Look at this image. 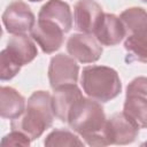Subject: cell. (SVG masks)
<instances>
[{"mask_svg":"<svg viewBox=\"0 0 147 147\" xmlns=\"http://www.w3.org/2000/svg\"><path fill=\"white\" fill-rule=\"evenodd\" d=\"M31 37L40 46L44 53L52 54L64 42V31L55 23L46 20H38L32 28Z\"/></svg>","mask_w":147,"mask_h":147,"instance_id":"52a82bcc","label":"cell"},{"mask_svg":"<svg viewBox=\"0 0 147 147\" xmlns=\"http://www.w3.org/2000/svg\"><path fill=\"white\" fill-rule=\"evenodd\" d=\"M31 139L22 132L11 130L10 133L6 134L1 140V146H29Z\"/></svg>","mask_w":147,"mask_h":147,"instance_id":"44dd1931","label":"cell"},{"mask_svg":"<svg viewBox=\"0 0 147 147\" xmlns=\"http://www.w3.org/2000/svg\"><path fill=\"white\" fill-rule=\"evenodd\" d=\"M144 145H147V141H146V142H145V144H144Z\"/></svg>","mask_w":147,"mask_h":147,"instance_id":"cb8c5ba5","label":"cell"},{"mask_svg":"<svg viewBox=\"0 0 147 147\" xmlns=\"http://www.w3.org/2000/svg\"><path fill=\"white\" fill-rule=\"evenodd\" d=\"M54 116L52 95L47 91H36L28 99L24 113L11 119L10 127L22 132L32 141L53 125Z\"/></svg>","mask_w":147,"mask_h":147,"instance_id":"7a4b0ae2","label":"cell"},{"mask_svg":"<svg viewBox=\"0 0 147 147\" xmlns=\"http://www.w3.org/2000/svg\"><path fill=\"white\" fill-rule=\"evenodd\" d=\"M25 99L15 88L1 86L0 88V115L2 118L14 119L25 110Z\"/></svg>","mask_w":147,"mask_h":147,"instance_id":"5bb4252c","label":"cell"},{"mask_svg":"<svg viewBox=\"0 0 147 147\" xmlns=\"http://www.w3.org/2000/svg\"><path fill=\"white\" fill-rule=\"evenodd\" d=\"M45 146H83L84 142L68 130L56 129L52 131L44 141Z\"/></svg>","mask_w":147,"mask_h":147,"instance_id":"ac0fdd59","label":"cell"},{"mask_svg":"<svg viewBox=\"0 0 147 147\" xmlns=\"http://www.w3.org/2000/svg\"><path fill=\"white\" fill-rule=\"evenodd\" d=\"M21 70V65L8 54L6 49L0 53V79L9 80L14 78Z\"/></svg>","mask_w":147,"mask_h":147,"instance_id":"d6986e66","label":"cell"},{"mask_svg":"<svg viewBox=\"0 0 147 147\" xmlns=\"http://www.w3.org/2000/svg\"><path fill=\"white\" fill-rule=\"evenodd\" d=\"M93 34L101 45L116 46L126 36V30L118 16L115 14L103 13Z\"/></svg>","mask_w":147,"mask_h":147,"instance_id":"9c48e42d","label":"cell"},{"mask_svg":"<svg viewBox=\"0 0 147 147\" xmlns=\"http://www.w3.org/2000/svg\"><path fill=\"white\" fill-rule=\"evenodd\" d=\"M38 20H46L57 24L65 33L72 28L70 6L62 0H48L39 10Z\"/></svg>","mask_w":147,"mask_h":147,"instance_id":"7c38bea8","label":"cell"},{"mask_svg":"<svg viewBox=\"0 0 147 147\" xmlns=\"http://www.w3.org/2000/svg\"><path fill=\"white\" fill-rule=\"evenodd\" d=\"M141 1H144V2H146V3H147V0H141Z\"/></svg>","mask_w":147,"mask_h":147,"instance_id":"603a6c76","label":"cell"},{"mask_svg":"<svg viewBox=\"0 0 147 147\" xmlns=\"http://www.w3.org/2000/svg\"><path fill=\"white\" fill-rule=\"evenodd\" d=\"M29 1H31V2H39V1H41V0H29Z\"/></svg>","mask_w":147,"mask_h":147,"instance_id":"7402d4cb","label":"cell"},{"mask_svg":"<svg viewBox=\"0 0 147 147\" xmlns=\"http://www.w3.org/2000/svg\"><path fill=\"white\" fill-rule=\"evenodd\" d=\"M80 84L88 98L99 102L115 99L122 91L117 71L106 65H88L83 69Z\"/></svg>","mask_w":147,"mask_h":147,"instance_id":"3957f363","label":"cell"},{"mask_svg":"<svg viewBox=\"0 0 147 147\" xmlns=\"http://www.w3.org/2000/svg\"><path fill=\"white\" fill-rule=\"evenodd\" d=\"M124 48L127 53L126 62L147 63V29L126 34Z\"/></svg>","mask_w":147,"mask_h":147,"instance_id":"9a60e30c","label":"cell"},{"mask_svg":"<svg viewBox=\"0 0 147 147\" xmlns=\"http://www.w3.org/2000/svg\"><path fill=\"white\" fill-rule=\"evenodd\" d=\"M126 95H139L147 99V77L132 79L126 87Z\"/></svg>","mask_w":147,"mask_h":147,"instance_id":"ffe728a7","label":"cell"},{"mask_svg":"<svg viewBox=\"0 0 147 147\" xmlns=\"http://www.w3.org/2000/svg\"><path fill=\"white\" fill-rule=\"evenodd\" d=\"M67 123L87 145H110L107 137V118L99 101L84 96L79 99L71 108Z\"/></svg>","mask_w":147,"mask_h":147,"instance_id":"6da1fadb","label":"cell"},{"mask_svg":"<svg viewBox=\"0 0 147 147\" xmlns=\"http://www.w3.org/2000/svg\"><path fill=\"white\" fill-rule=\"evenodd\" d=\"M5 49L21 67L30 63L38 55L37 46L25 33L13 34L8 39Z\"/></svg>","mask_w":147,"mask_h":147,"instance_id":"4fadbf2b","label":"cell"},{"mask_svg":"<svg viewBox=\"0 0 147 147\" xmlns=\"http://www.w3.org/2000/svg\"><path fill=\"white\" fill-rule=\"evenodd\" d=\"M119 18L122 20L126 34L147 29V11L141 7H130L122 11Z\"/></svg>","mask_w":147,"mask_h":147,"instance_id":"e0dca14e","label":"cell"},{"mask_svg":"<svg viewBox=\"0 0 147 147\" xmlns=\"http://www.w3.org/2000/svg\"><path fill=\"white\" fill-rule=\"evenodd\" d=\"M78 74L79 67L74 57L61 53L51 59L48 67V79L53 90L60 86L76 84L78 80Z\"/></svg>","mask_w":147,"mask_h":147,"instance_id":"8992f818","label":"cell"},{"mask_svg":"<svg viewBox=\"0 0 147 147\" xmlns=\"http://www.w3.org/2000/svg\"><path fill=\"white\" fill-rule=\"evenodd\" d=\"M123 113L139 129H147V99L139 95H126Z\"/></svg>","mask_w":147,"mask_h":147,"instance_id":"2e32d148","label":"cell"},{"mask_svg":"<svg viewBox=\"0 0 147 147\" xmlns=\"http://www.w3.org/2000/svg\"><path fill=\"white\" fill-rule=\"evenodd\" d=\"M139 134V127L122 113H115L107 119V137L110 145H127Z\"/></svg>","mask_w":147,"mask_h":147,"instance_id":"ba28073f","label":"cell"},{"mask_svg":"<svg viewBox=\"0 0 147 147\" xmlns=\"http://www.w3.org/2000/svg\"><path fill=\"white\" fill-rule=\"evenodd\" d=\"M82 98L83 93L76 84L64 85L55 88L52 95V105L55 117L61 122H68L71 108Z\"/></svg>","mask_w":147,"mask_h":147,"instance_id":"8fae6325","label":"cell"},{"mask_svg":"<svg viewBox=\"0 0 147 147\" xmlns=\"http://www.w3.org/2000/svg\"><path fill=\"white\" fill-rule=\"evenodd\" d=\"M2 23L10 34H21L31 31L36 24V17L31 8L22 0L10 2L2 14Z\"/></svg>","mask_w":147,"mask_h":147,"instance_id":"277c9868","label":"cell"},{"mask_svg":"<svg viewBox=\"0 0 147 147\" xmlns=\"http://www.w3.org/2000/svg\"><path fill=\"white\" fill-rule=\"evenodd\" d=\"M67 52L80 63H94L102 54L100 42L90 33H74L67 41Z\"/></svg>","mask_w":147,"mask_h":147,"instance_id":"5b68a950","label":"cell"},{"mask_svg":"<svg viewBox=\"0 0 147 147\" xmlns=\"http://www.w3.org/2000/svg\"><path fill=\"white\" fill-rule=\"evenodd\" d=\"M103 14L102 7L95 0H79L74 7L75 26L79 32L93 34Z\"/></svg>","mask_w":147,"mask_h":147,"instance_id":"30bf717a","label":"cell"}]
</instances>
